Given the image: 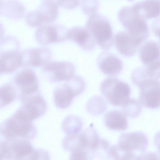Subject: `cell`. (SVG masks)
<instances>
[{
    "label": "cell",
    "instance_id": "6da1fadb",
    "mask_svg": "<svg viewBox=\"0 0 160 160\" xmlns=\"http://www.w3.org/2000/svg\"><path fill=\"white\" fill-rule=\"evenodd\" d=\"M37 133L32 121L18 110L0 125V134L5 140L22 139L29 141L35 137Z\"/></svg>",
    "mask_w": 160,
    "mask_h": 160
},
{
    "label": "cell",
    "instance_id": "7a4b0ae2",
    "mask_svg": "<svg viewBox=\"0 0 160 160\" xmlns=\"http://www.w3.org/2000/svg\"><path fill=\"white\" fill-rule=\"evenodd\" d=\"M118 16L127 32L140 44L149 35L148 26L146 20L137 15L131 6H125L118 11Z\"/></svg>",
    "mask_w": 160,
    "mask_h": 160
},
{
    "label": "cell",
    "instance_id": "3957f363",
    "mask_svg": "<svg viewBox=\"0 0 160 160\" xmlns=\"http://www.w3.org/2000/svg\"><path fill=\"white\" fill-rule=\"evenodd\" d=\"M85 27L102 48L106 50L111 48L114 36L110 22L106 16L97 12L89 16Z\"/></svg>",
    "mask_w": 160,
    "mask_h": 160
},
{
    "label": "cell",
    "instance_id": "277c9868",
    "mask_svg": "<svg viewBox=\"0 0 160 160\" xmlns=\"http://www.w3.org/2000/svg\"><path fill=\"white\" fill-rule=\"evenodd\" d=\"M100 90L108 102L116 106H122L129 98L131 93L130 88L128 84L112 77L102 81Z\"/></svg>",
    "mask_w": 160,
    "mask_h": 160
},
{
    "label": "cell",
    "instance_id": "5b68a950",
    "mask_svg": "<svg viewBox=\"0 0 160 160\" xmlns=\"http://www.w3.org/2000/svg\"><path fill=\"white\" fill-rule=\"evenodd\" d=\"M58 5L57 1H42L36 10L26 14L27 24L30 27H35L53 22L58 16Z\"/></svg>",
    "mask_w": 160,
    "mask_h": 160
},
{
    "label": "cell",
    "instance_id": "8992f818",
    "mask_svg": "<svg viewBox=\"0 0 160 160\" xmlns=\"http://www.w3.org/2000/svg\"><path fill=\"white\" fill-rule=\"evenodd\" d=\"M6 160H34L36 149L29 141L13 139L4 141Z\"/></svg>",
    "mask_w": 160,
    "mask_h": 160
},
{
    "label": "cell",
    "instance_id": "52a82bcc",
    "mask_svg": "<svg viewBox=\"0 0 160 160\" xmlns=\"http://www.w3.org/2000/svg\"><path fill=\"white\" fill-rule=\"evenodd\" d=\"M137 86L139 89V99L142 105L151 109L159 107V80L148 79L141 82Z\"/></svg>",
    "mask_w": 160,
    "mask_h": 160
},
{
    "label": "cell",
    "instance_id": "ba28073f",
    "mask_svg": "<svg viewBox=\"0 0 160 160\" xmlns=\"http://www.w3.org/2000/svg\"><path fill=\"white\" fill-rule=\"evenodd\" d=\"M19 99L22 105L18 110L32 121L42 116L46 111V102L39 92Z\"/></svg>",
    "mask_w": 160,
    "mask_h": 160
},
{
    "label": "cell",
    "instance_id": "9c48e42d",
    "mask_svg": "<svg viewBox=\"0 0 160 160\" xmlns=\"http://www.w3.org/2000/svg\"><path fill=\"white\" fill-rule=\"evenodd\" d=\"M14 85L19 92V97L28 96L39 92V82L35 72L26 68L18 72L13 79Z\"/></svg>",
    "mask_w": 160,
    "mask_h": 160
},
{
    "label": "cell",
    "instance_id": "30bf717a",
    "mask_svg": "<svg viewBox=\"0 0 160 160\" xmlns=\"http://www.w3.org/2000/svg\"><path fill=\"white\" fill-rule=\"evenodd\" d=\"M68 30L61 24H44L38 27L35 32V38L42 45L60 42L67 39Z\"/></svg>",
    "mask_w": 160,
    "mask_h": 160
},
{
    "label": "cell",
    "instance_id": "8fae6325",
    "mask_svg": "<svg viewBox=\"0 0 160 160\" xmlns=\"http://www.w3.org/2000/svg\"><path fill=\"white\" fill-rule=\"evenodd\" d=\"M42 69L52 82L66 81L74 75L75 68L73 63L68 61H49Z\"/></svg>",
    "mask_w": 160,
    "mask_h": 160
},
{
    "label": "cell",
    "instance_id": "7c38bea8",
    "mask_svg": "<svg viewBox=\"0 0 160 160\" xmlns=\"http://www.w3.org/2000/svg\"><path fill=\"white\" fill-rule=\"evenodd\" d=\"M148 142V138L145 133L137 131L122 133L116 145L122 151L141 153L147 148Z\"/></svg>",
    "mask_w": 160,
    "mask_h": 160
},
{
    "label": "cell",
    "instance_id": "4fadbf2b",
    "mask_svg": "<svg viewBox=\"0 0 160 160\" xmlns=\"http://www.w3.org/2000/svg\"><path fill=\"white\" fill-rule=\"evenodd\" d=\"M21 66L38 67L49 62L52 55L50 49L45 47L31 48L21 51Z\"/></svg>",
    "mask_w": 160,
    "mask_h": 160
},
{
    "label": "cell",
    "instance_id": "5bb4252c",
    "mask_svg": "<svg viewBox=\"0 0 160 160\" xmlns=\"http://www.w3.org/2000/svg\"><path fill=\"white\" fill-rule=\"evenodd\" d=\"M98 68L103 74L113 77L119 74L122 71L123 64L117 56L107 50L102 52L97 59Z\"/></svg>",
    "mask_w": 160,
    "mask_h": 160
},
{
    "label": "cell",
    "instance_id": "9a60e30c",
    "mask_svg": "<svg viewBox=\"0 0 160 160\" xmlns=\"http://www.w3.org/2000/svg\"><path fill=\"white\" fill-rule=\"evenodd\" d=\"M138 54L144 66L160 67L159 44L157 42L152 40L146 41L140 47Z\"/></svg>",
    "mask_w": 160,
    "mask_h": 160
},
{
    "label": "cell",
    "instance_id": "2e32d148",
    "mask_svg": "<svg viewBox=\"0 0 160 160\" xmlns=\"http://www.w3.org/2000/svg\"><path fill=\"white\" fill-rule=\"evenodd\" d=\"M67 38L86 50H92L97 44L92 34L85 27L77 26L71 28L68 30Z\"/></svg>",
    "mask_w": 160,
    "mask_h": 160
},
{
    "label": "cell",
    "instance_id": "e0dca14e",
    "mask_svg": "<svg viewBox=\"0 0 160 160\" xmlns=\"http://www.w3.org/2000/svg\"><path fill=\"white\" fill-rule=\"evenodd\" d=\"M114 41L117 50L127 57L133 55L140 45L126 31L116 33L114 37Z\"/></svg>",
    "mask_w": 160,
    "mask_h": 160
},
{
    "label": "cell",
    "instance_id": "ac0fdd59",
    "mask_svg": "<svg viewBox=\"0 0 160 160\" xmlns=\"http://www.w3.org/2000/svg\"><path fill=\"white\" fill-rule=\"evenodd\" d=\"M131 7L137 15L145 20L155 18L159 15V0L138 2L133 3Z\"/></svg>",
    "mask_w": 160,
    "mask_h": 160
},
{
    "label": "cell",
    "instance_id": "d6986e66",
    "mask_svg": "<svg viewBox=\"0 0 160 160\" xmlns=\"http://www.w3.org/2000/svg\"><path fill=\"white\" fill-rule=\"evenodd\" d=\"M104 121L106 127L111 130L124 131L128 126L126 117L122 111L118 110L107 112L104 117Z\"/></svg>",
    "mask_w": 160,
    "mask_h": 160
},
{
    "label": "cell",
    "instance_id": "ffe728a7",
    "mask_svg": "<svg viewBox=\"0 0 160 160\" xmlns=\"http://www.w3.org/2000/svg\"><path fill=\"white\" fill-rule=\"evenodd\" d=\"M75 97L72 91L65 83L58 85L54 91V104L60 109H65L69 107Z\"/></svg>",
    "mask_w": 160,
    "mask_h": 160
},
{
    "label": "cell",
    "instance_id": "44dd1931",
    "mask_svg": "<svg viewBox=\"0 0 160 160\" xmlns=\"http://www.w3.org/2000/svg\"><path fill=\"white\" fill-rule=\"evenodd\" d=\"M0 60L3 66L4 73L13 72L21 66V51L16 50L1 53Z\"/></svg>",
    "mask_w": 160,
    "mask_h": 160
},
{
    "label": "cell",
    "instance_id": "7402d4cb",
    "mask_svg": "<svg viewBox=\"0 0 160 160\" xmlns=\"http://www.w3.org/2000/svg\"><path fill=\"white\" fill-rule=\"evenodd\" d=\"M100 138L93 124H91L88 127L80 133V146L93 152L98 144Z\"/></svg>",
    "mask_w": 160,
    "mask_h": 160
},
{
    "label": "cell",
    "instance_id": "603a6c76",
    "mask_svg": "<svg viewBox=\"0 0 160 160\" xmlns=\"http://www.w3.org/2000/svg\"><path fill=\"white\" fill-rule=\"evenodd\" d=\"M25 9L21 3L15 1H1L0 13L9 18L18 19L22 18Z\"/></svg>",
    "mask_w": 160,
    "mask_h": 160
},
{
    "label": "cell",
    "instance_id": "cb8c5ba5",
    "mask_svg": "<svg viewBox=\"0 0 160 160\" xmlns=\"http://www.w3.org/2000/svg\"><path fill=\"white\" fill-rule=\"evenodd\" d=\"M83 126V122L78 116L70 115L63 120L62 128L66 135H74L80 133Z\"/></svg>",
    "mask_w": 160,
    "mask_h": 160
},
{
    "label": "cell",
    "instance_id": "d4e9b609",
    "mask_svg": "<svg viewBox=\"0 0 160 160\" xmlns=\"http://www.w3.org/2000/svg\"><path fill=\"white\" fill-rule=\"evenodd\" d=\"M159 71H153L145 66L137 68L132 72L131 79L132 82L137 86L141 82L148 79L159 80Z\"/></svg>",
    "mask_w": 160,
    "mask_h": 160
},
{
    "label": "cell",
    "instance_id": "484cf974",
    "mask_svg": "<svg viewBox=\"0 0 160 160\" xmlns=\"http://www.w3.org/2000/svg\"><path fill=\"white\" fill-rule=\"evenodd\" d=\"M15 87L10 83L0 86V108H3L14 101L17 96Z\"/></svg>",
    "mask_w": 160,
    "mask_h": 160
},
{
    "label": "cell",
    "instance_id": "4316f807",
    "mask_svg": "<svg viewBox=\"0 0 160 160\" xmlns=\"http://www.w3.org/2000/svg\"><path fill=\"white\" fill-rule=\"evenodd\" d=\"M122 112L126 117L131 118L137 117L141 113L142 106L137 100L129 98L121 106Z\"/></svg>",
    "mask_w": 160,
    "mask_h": 160
},
{
    "label": "cell",
    "instance_id": "83f0119b",
    "mask_svg": "<svg viewBox=\"0 0 160 160\" xmlns=\"http://www.w3.org/2000/svg\"><path fill=\"white\" fill-rule=\"evenodd\" d=\"M107 107L105 100L98 96L92 97L88 102L86 105L87 111L93 115H97L103 113Z\"/></svg>",
    "mask_w": 160,
    "mask_h": 160
},
{
    "label": "cell",
    "instance_id": "f1b7e54d",
    "mask_svg": "<svg viewBox=\"0 0 160 160\" xmlns=\"http://www.w3.org/2000/svg\"><path fill=\"white\" fill-rule=\"evenodd\" d=\"M65 83L72 91L75 97L82 93L86 87L83 78L78 75H74Z\"/></svg>",
    "mask_w": 160,
    "mask_h": 160
},
{
    "label": "cell",
    "instance_id": "f546056e",
    "mask_svg": "<svg viewBox=\"0 0 160 160\" xmlns=\"http://www.w3.org/2000/svg\"><path fill=\"white\" fill-rule=\"evenodd\" d=\"M111 147L108 141L100 138L97 147L93 152L94 157L102 160L110 159Z\"/></svg>",
    "mask_w": 160,
    "mask_h": 160
},
{
    "label": "cell",
    "instance_id": "4dcf8cb0",
    "mask_svg": "<svg viewBox=\"0 0 160 160\" xmlns=\"http://www.w3.org/2000/svg\"><path fill=\"white\" fill-rule=\"evenodd\" d=\"M94 157L92 151L79 147L71 152L69 160H92Z\"/></svg>",
    "mask_w": 160,
    "mask_h": 160
},
{
    "label": "cell",
    "instance_id": "1f68e13d",
    "mask_svg": "<svg viewBox=\"0 0 160 160\" xmlns=\"http://www.w3.org/2000/svg\"><path fill=\"white\" fill-rule=\"evenodd\" d=\"M111 158L112 160H135L136 156L134 153L121 151L116 145L112 146Z\"/></svg>",
    "mask_w": 160,
    "mask_h": 160
},
{
    "label": "cell",
    "instance_id": "d6a6232c",
    "mask_svg": "<svg viewBox=\"0 0 160 160\" xmlns=\"http://www.w3.org/2000/svg\"><path fill=\"white\" fill-rule=\"evenodd\" d=\"M80 133L74 135H66L62 142V146L64 149L71 152L76 148L81 147L79 141Z\"/></svg>",
    "mask_w": 160,
    "mask_h": 160
},
{
    "label": "cell",
    "instance_id": "836d02e7",
    "mask_svg": "<svg viewBox=\"0 0 160 160\" xmlns=\"http://www.w3.org/2000/svg\"><path fill=\"white\" fill-rule=\"evenodd\" d=\"M80 3L83 12L89 16L97 12L99 8V3L97 0H83Z\"/></svg>",
    "mask_w": 160,
    "mask_h": 160
},
{
    "label": "cell",
    "instance_id": "e575fe53",
    "mask_svg": "<svg viewBox=\"0 0 160 160\" xmlns=\"http://www.w3.org/2000/svg\"><path fill=\"white\" fill-rule=\"evenodd\" d=\"M135 160H160L159 155L155 152H144L137 155Z\"/></svg>",
    "mask_w": 160,
    "mask_h": 160
},
{
    "label": "cell",
    "instance_id": "d590c367",
    "mask_svg": "<svg viewBox=\"0 0 160 160\" xmlns=\"http://www.w3.org/2000/svg\"><path fill=\"white\" fill-rule=\"evenodd\" d=\"M58 5L65 8L72 9L77 7L80 3L79 1H57Z\"/></svg>",
    "mask_w": 160,
    "mask_h": 160
},
{
    "label": "cell",
    "instance_id": "8d00e7d4",
    "mask_svg": "<svg viewBox=\"0 0 160 160\" xmlns=\"http://www.w3.org/2000/svg\"><path fill=\"white\" fill-rule=\"evenodd\" d=\"M34 160H50L48 152L42 149H36V153Z\"/></svg>",
    "mask_w": 160,
    "mask_h": 160
},
{
    "label": "cell",
    "instance_id": "74e56055",
    "mask_svg": "<svg viewBox=\"0 0 160 160\" xmlns=\"http://www.w3.org/2000/svg\"><path fill=\"white\" fill-rule=\"evenodd\" d=\"M6 147L4 141L0 140V160H6Z\"/></svg>",
    "mask_w": 160,
    "mask_h": 160
},
{
    "label": "cell",
    "instance_id": "f35d334b",
    "mask_svg": "<svg viewBox=\"0 0 160 160\" xmlns=\"http://www.w3.org/2000/svg\"><path fill=\"white\" fill-rule=\"evenodd\" d=\"M3 73H4V68L2 62L0 60V75Z\"/></svg>",
    "mask_w": 160,
    "mask_h": 160
},
{
    "label": "cell",
    "instance_id": "ab89813d",
    "mask_svg": "<svg viewBox=\"0 0 160 160\" xmlns=\"http://www.w3.org/2000/svg\"><path fill=\"white\" fill-rule=\"evenodd\" d=\"M1 1H0V6L1 4Z\"/></svg>",
    "mask_w": 160,
    "mask_h": 160
}]
</instances>
